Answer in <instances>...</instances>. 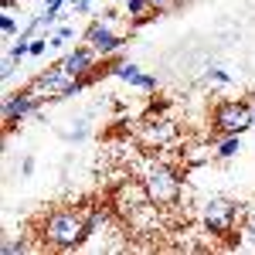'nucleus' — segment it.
Returning a JSON list of instances; mask_svg holds the SVG:
<instances>
[{
	"mask_svg": "<svg viewBox=\"0 0 255 255\" xmlns=\"http://www.w3.org/2000/svg\"><path fill=\"white\" fill-rule=\"evenodd\" d=\"M41 238L55 252H79L89 238V221L75 208H58L41 221Z\"/></svg>",
	"mask_w": 255,
	"mask_h": 255,
	"instance_id": "f257e3e1",
	"label": "nucleus"
},
{
	"mask_svg": "<svg viewBox=\"0 0 255 255\" xmlns=\"http://www.w3.org/2000/svg\"><path fill=\"white\" fill-rule=\"evenodd\" d=\"M34 92H41L44 99H55V102H61V99H75V96H82L92 82L89 79H72L65 68H61L58 61L55 65H48V68H41L34 79L27 82Z\"/></svg>",
	"mask_w": 255,
	"mask_h": 255,
	"instance_id": "f03ea898",
	"label": "nucleus"
},
{
	"mask_svg": "<svg viewBox=\"0 0 255 255\" xmlns=\"http://www.w3.org/2000/svg\"><path fill=\"white\" fill-rule=\"evenodd\" d=\"M245 218V204H238L232 197H208L204 204H201V225H204V232H211V235H232L238 228V221Z\"/></svg>",
	"mask_w": 255,
	"mask_h": 255,
	"instance_id": "7ed1b4c3",
	"label": "nucleus"
},
{
	"mask_svg": "<svg viewBox=\"0 0 255 255\" xmlns=\"http://www.w3.org/2000/svg\"><path fill=\"white\" fill-rule=\"evenodd\" d=\"M211 126H215V139L218 136H245L252 129V116L245 99H221L211 109Z\"/></svg>",
	"mask_w": 255,
	"mask_h": 255,
	"instance_id": "20e7f679",
	"label": "nucleus"
},
{
	"mask_svg": "<svg viewBox=\"0 0 255 255\" xmlns=\"http://www.w3.org/2000/svg\"><path fill=\"white\" fill-rule=\"evenodd\" d=\"M143 187L153 204H174L180 197V174L170 163H150L143 174Z\"/></svg>",
	"mask_w": 255,
	"mask_h": 255,
	"instance_id": "39448f33",
	"label": "nucleus"
},
{
	"mask_svg": "<svg viewBox=\"0 0 255 255\" xmlns=\"http://www.w3.org/2000/svg\"><path fill=\"white\" fill-rule=\"evenodd\" d=\"M44 102H48V99L41 96V92H34L31 85L10 92V96L3 99V123H7V129H14L17 123H24V119L38 116L41 109H44Z\"/></svg>",
	"mask_w": 255,
	"mask_h": 255,
	"instance_id": "423d86ee",
	"label": "nucleus"
},
{
	"mask_svg": "<svg viewBox=\"0 0 255 255\" xmlns=\"http://www.w3.org/2000/svg\"><path fill=\"white\" fill-rule=\"evenodd\" d=\"M82 41L96 51L99 58H109V55H116V51L126 48V38H123L119 31H113V24H109V20H102V17H96L89 27H85Z\"/></svg>",
	"mask_w": 255,
	"mask_h": 255,
	"instance_id": "0eeeda50",
	"label": "nucleus"
},
{
	"mask_svg": "<svg viewBox=\"0 0 255 255\" xmlns=\"http://www.w3.org/2000/svg\"><path fill=\"white\" fill-rule=\"evenodd\" d=\"M58 65L72 75V79H89L96 82V68H99V55L89 48V44H79V48H72V51H65L58 58Z\"/></svg>",
	"mask_w": 255,
	"mask_h": 255,
	"instance_id": "6e6552de",
	"label": "nucleus"
},
{
	"mask_svg": "<svg viewBox=\"0 0 255 255\" xmlns=\"http://www.w3.org/2000/svg\"><path fill=\"white\" fill-rule=\"evenodd\" d=\"M136 136L143 146H150V150H163V146H170L177 139V123L167 116H157V119H146V123H139Z\"/></svg>",
	"mask_w": 255,
	"mask_h": 255,
	"instance_id": "1a4fd4ad",
	"label": "nucleus"
},
{
	"mask_svg": "<svg viewBox=\"0 0 255 255\" xmlns=\"http://www.w3.org/2000/svg\"><path fill=\"white\" fill-rule=\"evenodd\" d=\"M113 79H119L129 89H139V92H157L160 89V79L153 72H143L136 61H123L119 68H113Z\"/></svg>",
	"mask_w": 255,
	"mask_h": 255,
	"instance_id": "9d476101",
	"label": "nucleus"
},
{
	"mask_svg": "<svg viewBox=\"0 0 255 255\" xmlns=\"http://www.w3.org/2000/svg\"><path fill=\"white\" fill-rule=\"evenodd\" d=\"M242 153V136H218L215 139V160H235Z\"/></svg>",
	"mask_w": 255,
	"mask_h": 255,
	"instance_id": "9b49d317",
	"label": "nucleus"
},
{
	"mask_svg": "<svg viewBox=\"0 0 255 255\" xmlns=\"http://www.w3.org/2000/svg\"><path fill=\"white\" fill-rule=\"evenodd\" d=\"M123 10H126V20H136L150 14V0H123Z\"/></svg>",
	"mask_w": 255,
	"mask_h": 255,
	"instance_id": "f8f14e48",
	"label": "nucleus"
},
{
	"mask_svg": "<svg viewBox=\"0 0 255 255\" xmlns=\"http://www.w3.org/2000/svg\"><path fill=\"white\" fill-rule=\"evenodd\" d=\"M0 34H3V38H17L20 34V24H17V17H14L10 10L0 14Z\"/></svg>",
	"mask_w": 255,
	"mask_h": 255,
	"instance_id": "ddd939ff",
	"label": "nucleus"
},
{
	"mask_svg": "<svg viewBox=\"0 0 255 255\" xmlns=\"http://www.w3.org/2000/svg\"><path fill=\"white\" fill-rule=\"evenodd\" d=\"M242 235L249 242V249H255V208H249L245 218H242Z\"/></svg>",
	"mask_w": 255,
	"mask_h": 255,
	"instance_id": "4468645a",
	"label": "nucleus"
},
{
	"mask_svg": "<svg viewBox=\"0 0 255 255\" xmlns=\"http://www.w3.org/2000/svg\"><path fill=\"white\" fill-rule=\"evenodd\" d=\"M72 126H75V129L61 133V139H65V143H82V139L89 136V123H85V119H79V123H72Z\"/></svg>",
	"mask_w": 255,
	"mask_h": 255,
	"instance_id": "2eb2a0df",
	"label": "nucleus"
},
{
	"mask_svg": "<svg viewBox=\"0 0 255 255\" xmlns=\"http://www.w3.org/2000/svg\"><path fill=\"white\" fill-rule=\"evenodd\" d=\"M0 252H3V255H24V252H31V245H27L24 238H20V242H14V238H3Z\"/></svg>",
	"mask_w": 255,
	"mask_h": 255,
	"instance_id": "dca6fc26",
	"label": "nucleus"
},
{
	"mask_svg": "<svg viewBox=\"0 0 255 255\" xmlns=\"http://www.w3.org/2000/svg\"><path fill=\"white\" fill-rule=\"evenodd\" d=\"M204 82H208V85H228L232 75H228L225 68H208V72H204Z\"/></svg>",
	"mask_w": 255,
	"mask_h": 255,
	"instance_id": "f3484780",
	"label": "nucleus"
},
{
	"mask_svg": "<svg viewBox=\"0 0 255 255\" xmlns=\"http://www.w3.org/2000/svg\"><path fill=\"white\" fill-rule=\"evenodd\" d=\"M65 3H68V0H44V14L51 17V24H55V20H61V10H65Z\"/></svg>",
	"mask_w": 255,
	"mask_h": 255,
	"instance_id": "a211bd4d",
	"label": "nucleus"
},
{
	"mask_svg": "<svg viewBox=\"0 0 255 255\" xmlns=\"http://www.w3.org/2000/svg\"><path fill=\"white\" fill-rule=\"evenodd\" d=\"M72 34H75V31H72V27H68V24H61L58 31H55V34H51V38H48V44H51V48H61V44H65V41L72 38Z\"/></svg>",
	"mask_w": 255,
	"mask_h": 255,
	"instance_id": "6ab92c4d",
	"label": "nucleus"
},
{
	"mask_svg": "<svg viewBox=\"0 0 255 255\" xmlns=\"http://www.w3.org/2000/svg\"><path fill=\"white\" fill-rule=\"evenodd\" d=\"M184 0H150V10H157V14H170V10H177Z\"/></svg>",
	"mask_w": 255,
	"mask_h": 255,
	"instance_id": "aec40b11",
	"label": "nucleus"
},
{
	"mask_svg": "<svg viewBox=\"0 0 255 255\" xmlns=\"http://www.w3.org/2000/svg\"><path fill=\"white\" fill-rule=\"evenodd\" d=\"M48 48H51L48 38H34V41H31V58H44V55H48Z\"/></svg>",
	"mask_w": 255,
	"mask_h": 255,
	"instance_id": "412c9836",
	"label": "nucleus"
},
{
	"mask_svg": "<svg viewBox=\"0 0 255 255\" xmlns=\"http://www.w3.org/2000/svg\"><path fill=\"white\" fill-rule=\"evenodd\" d=\"M14 68H17V61L7 55V58H3V65H0V75H3V79H14Z\"/></svg>",
	"mask_w": 255,
	"mask_h": 255,
	"instance_id": "4be33fe9",
	"label": "nucleus"
},
{
	"mask_svg": "<svg viewBox=\"0 0 255 255\" xmlns=\"http://www.w3.org/2000/svg\"><path fill=\"white\" fill-rule=\"evenodd\" d=\"M68 7H72L75 14H89V10H92V0H68Z\"/></svg>",
	"mask_w": 255,
	"mask_h": 255,
	"instance_id": "5701e85b",
	"label": "nucleus"
},
{
	"mask_svg": "<svg viewBox=\"0 0 255 255\" xmlns=\"http://www.w3.org/2000/svg\"><path fill=\"white\" fill-rule=\"evenodd\" d=\"M20 174H24V177L34 174V157H24V160H20Z\"/></svg>",
	"mask_w": 255,
	"mask_h": 255,
	"instance_id": "b1692460",
	"label": "nucleus"
},
{
	"mask_svg": "<svg viewBox=\"0 0 255 255\" xmlns=\"http://www.w3.org/2000/svg\"><path fill=\"white\" fill-rule=\"evenodd\" d=\"M245 106H249V116H252V129H255V92L245 96Z\"/></svg>",
	"mask_w": 255,
	"mask_h": 255,
	"instance_id": "393cba45",
	"label": "nucleus"
},
{
	"mask_svg": "<svg viewBox=\"0 0 255 255\" xmlns=\"http://www.w3.org/2000/svg\"><path fill=\"white\" fill-rule=\"evenodd\" d=\"M0 7L3 10H14V0H0Z\"/></svg>",
	"mask_w": 255,
	"mask_h": 255,
	"instance_id": "a878e982",
	"label": "nucleus"
}]
</instances>
